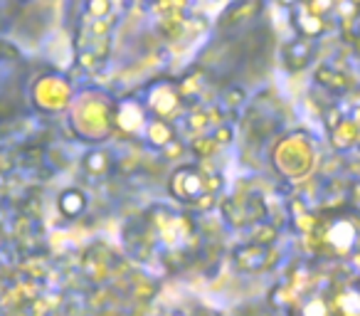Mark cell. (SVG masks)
<instances>
[{"instance_id":"obj_2","label":"cell","mask_w":360,"mask_h":316,"mask_svg":"<svg viewBox=\"0 0 360 316\" xmlns=\"http://www.w3.org/2000/svg\"><path fill=\"white\" fill-rule=\"evenodd\" d=\"M143 126H148L146 121V106L136 99H124L114 106V129L121 134H136Z\"/></svg>"},{"instance_id":"obj_6","label":"cell","mask_w":360,"mask_h":316,"mask_svg":"<svg viewBox=\"0 0 360 316\" xmlns=\"http://www.w3.org/2000/svg\"><path fill=\"white\" fill-rule=\"evenodd\" d=\"M242 99H245V91L240 87H232V89H227L222 94V106H240Z\"/></svg>"},{"instance_id":"obj_3","label":"cell","mask_w":360,"mask_h":316,"mask_svg":"<svg viewBox=\"0 0 360 316\" xmlns=\"http://www.w3.org/2000/svg\"><path fill=\"white\" fill-rule=\"evenodd\" d=\"M146 139L153 148H168L170 144L175 141V134H173V124L170 121H160V119H153L148 121L146 126Z\"/></svg>"},{"instance_id":"obj_7","label":"cell","mask_w":360,"mask_h":316,"mask_svg":"<svg viewBox=\"0 0 360 316\" xmlns=\"http://www.w3.org/2000/svg\"><path fill=\"white\" fill-rule=\"evenodd\" d=\"M230 136H232V129L222 124V126H217V129H215L212 139H215V144H227V141H230Z\"/></svg>"},{"instance_id":"obj_5","label":"cell","mask_w":360,"mask_h":316,"mask_svg":"<svg viewBox=\"0 0 360 316\" xmlns=\"http://www.w3.org/2000/svg\"><path fill=\"white\" fill-rule=\"evenodd\" d=\"M84 168H86V173H91V176H106V173L111 171V158H109V153L106 151H101V148H94V151H89V153L84 156Z\"/></svg>"},{"instance_id":"obj_1","label":"cell","mask_w":360,"mask_h":316,"mask_svg":"<svg viewBox=\"0 0 360 316\" xmlns=\"http://www.w3.org/2000/svg\"><path fill=\"white\" fill-rule=\"evenodd\" d=\"M170 193H173L178 201L186 203H198L202 196L210 193V178H205V173L200 168L193 166H180L173 173V181H170Z\"/></svg>"},{"instance_id":"obj_4","label":"cell","mask_w":360,"mask_h":316,"mask_svg":"<svg viewBox=\"0 0 360 316\" xmlns=\"http://www.w3.org/2000/svg\"><path fill=\"white\" fill-rule=\"evenodd\" d=\"M57 206H60V213L65 217H79L86 208V196L82 191H77V188H67L60 196Z\"/></svg>"}]
</instances>
